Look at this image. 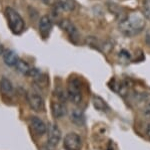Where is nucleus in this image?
Wrapping results in <instances>:
<instances>
[{
    "label": "nucleus",
    "instance_id": "nucleus-18",
    "mask_svg": "<svg viewBox=\"0 0 150 150\" xmlns=\"http://www.w3.org/2000/svg\"><path fill=\"white\" fill-rule=\"evenodd\" d=\"M40 72L38 71L37 69H34V67H32V69H30V71H29L28 75L27 76L29 77H33V78H37L38 76H40Z\"/></svg>",
    "mask_w": 150,
    "mask_h": 150
},
{
    "label": "nucleus",
    "instance_id": "nucleus-1",
    "mask_svg": "<svg viewBox=\"0 0 150 150\" xmlns=\"http://www.w3.org/2000/svg\"><path fill=\"white\" fill-rule=\"evenodd\" d=\"M146 16L141 11H133L119 23V29L125 35H136L144 29Z\"/></svg>",
    "mask_w": 150,
    "mask_h": 150
},
{
    "label": "nucleus",
    "instance_id": "nucleus-20",
    "mask_svg": "<svg viewBox=\"0 0 150 150\" xmlns=\"http://www.w3.org/2000/svg\"><path fill=\"white\" fill-rule=\"evenodd\" d=\"M4 52V47H3V45L0 43V55H2Z\"/></svg>",
    "mask_w": 150,
    "mask_h": 150
},
{
    "label": "nucleus",
    "instance_id": "nucleus-14",
    "mask_svg": "<svg viewBox=\"0 0 150 150\" xmlns=\"http://www.w3.org/2000/svg\"><path fill=\"white\" fill-rule=\"evenodd\" d=\"M92 103L95 109H97L98 111H101V112H107L108 109H109L108 108L107 103H106L101 97L94 96L92 98Z\"/></svg>",
    "mask_w": 150,
    "mask_h": 150
},
{
    "label": "nucleus",
    "instance_id": "nucleus-17",
    "mask_svg": "<svg viewBox=\"0 0 150 150\" xmlns=\"http://www.w3.org/2000/svg\"><path fill=\"white\" fill-rule=\"evenodd\" d=\"M142 12L146 17H150V0H143Z\"/></svg>",
    "mask_w": 150,
    "mask_h": 150
},
{
    "label": "nucleus",
    "instance_id": "nucleus-8",
    "mask_svg": "<svg viewBox=\"0 0 150 150\" xmlns=\"http://www.w3.org/2000/svg\"><path fill=\"white\" fill-rule=\"evenodd\" d=\"M29 124H30L31 129L34 131L37 135H43L44 133L47 132V126L40 118L36 116H31L29 118Z\"/></svg>",
    "mask_w": 150,
    "mask_h": 150
},
{
    "label": "nucleus",
    "instance_id": "nucleus-6",
    "mask_svg": "<svg viewBox=\"0 0 150 150\" xmlns=\"http://www.w3.org/2000/svg\"><path fill=\"white\" fill-rule=\"evenodd\" d=\"M47 135L48 140L47 143L51 146L55 147L60 142L61 139V131H60L59 127L55 124H50L47 129Z\"/></svg>",
    "mask_w": 150,
    "mask_h": 150
},
{
    "label": "nucleus",
    "instance_id": "nucleus-4",
    "mask_svg": "<svg viewBox=\"0 0 150 150\" xmlns=\"http://www.w3.org/2000/svg\"><path fill=\"white\" fill-rule=\"evenodd\" d=\"M63 146L65 150H80L82 147L81 137L74 132L68 133L64 137Z\"/></svg>",
    "mask_w": 150,
    "mask_h": 150
},
{
    "label": "nucleus",
    "instance_id": "nucleus-7",
    "mask_svg": "<svg viewBox=\"0 0 150 150\" xmlns=\"http://www.w3.org/2000/svg\"><path fill=\"white\" fill-rule=\"evenodd\" d=\"M59 27L62 30H64L72 40L78 39V31L74 26V24L69 19H62L59 22Z\"/></svg>",
    "mask_w": 150,
    "mask_h": 150
},
{
    "label": "nucleus",
    "instance_id": "nucleus-2",
    "mask_svg": "<svg viewBox=\"0 0 150 150\" xmlns=\"http://www.w3.org/2000/svg\"><path fill=\"white\" fill-rule=\"evenodd\" d=\"M4 13H5L7 23H8V26L12 31V33L16 35L21 34L24 30V27H25L23 18L19 15L17 11L14 10L11 7H6Z\"/></svg>",
    "mask_w": 150,
    "mask_h": 150
},
{
    "label": "nucleus",
    "instance_id": "nucleus-13",
    "mask_svg": "<svg viewBox=\"0 0 150 150\" xmlns=\"http://www.w3.org/2000/svg\"><path fill=\"white\" fill-rule=\"evenodd\" d=\"M70 119H71L72 122L76 125H83L85 123L84 121V115H83V112L80 110V109H73L70 113Z\"/></svg>",
    "mask_w": 150,
    "mask_h": 150
},
{
    "label": "nucleus",
    "instance_id": "nucleus-10",
    "mask_svg": "<svg viewBox=\"0 0 150 150\" xmlns=\"http://www.w3.org/2000/svg\"><path fill=\"white\" fill-rule=\"evenodd\" d=\"M51 111L52 115L57 119L64 117L67 113V109L66 106L64 105V102L58 100V99L57 100H53L51 102Z\"/></svg>",
    "mask_w": 150,
    "mask_h": 150
},
{
    "label": "nucleus",
    "instance_id": "nucleus-19",
    "mask_svg": "<svg viewBox=\"0 0 150 150\" xmlns=\"http://www.w3.org/2000/svg\"><path fill=\"white\" fill-rule=\"evenodd\" d=\"M53 148H54V147L51 146V145H49V144L47 143L46 145H43V146L40 148V150H54Z\"/></svg>",
    "mask_w": 150,
    "mask_h": 150
},
{
    "label": "nucleus",
    "instance_id": "nucleus-15",
    "mask_svg": "<svg viewBox=\"0 0 150 150\" xmlns=\"http://www.w3.org/2000/svg\"><path fill=\"white\" fill-rule=\"evenodd\" d=\"M57 4L64 11H73L76 8L75 0H58Z\"/></svg>",
    "mask_w": 150,
    "mask_h": 150
},
{
    "label": "nucleus",
    "instance_id": "nucleus-5",
    "mask_svg": "<svg viewBox=\"0 0 150 150\" xmlns=\"http://www.w3.org/2000/svg\"><path fill=\"white\" fill-rule=\"evenodd\" d=\"M27 101L29 107L35 112H40L44 108V103H43L42 97L39 94L34 91H29L27 93Z\"/></svg>",
    "mask_w": 150,
    "mask_h": 150
},
{
    "label": "nucleus",
    "instance_id": "nucleus-9",
    "mask_svg": "<svg viewBox=\"0 0 150 150\" xmlns=\"http://www.w3.org/2000/svg\"><path fill=\"white\" fill-rule=\"evenodd\" d=\"M52 29V21L49 16L44 15L39 20V31L42 38H47Z\"/></svg>",
    "mask_w": 150,
    "mask_h": 150
},
{
    "label": "nucleus",
    "instance_id": "nucleus-3",
    "mask_svg": "<svg viewBox=\"0 0 150 150\" xmlns=\"http://www.w3.org/2000/svg\"><path fill=\"white\" fill-rule=\"evenodd\" d=\"M67 96L68 99L75 105H78L82 101V92L81 86L79 81L77 80H71L67 87Z\"/></svg>",
    "mask_w": 150,
    "mask_h": 150
},
{
    "label": "nucleus",
    "instance_id": "nucleus-12",
    "mask_svg": "<svg viewBox=\"0 0 150 150\" xmlns=\"http://www.w3.org/2000/svg\"><path fill=\"white\" fill-rule=\"evenodd\" d=\"M0 92H1L2 95L5 96H11L14 92L13 86L10 83L8 79L6 78H2L0 81Z\"/></svg>",
    "mask_w": 150,
    "mask_h": 150
},
{
    "label": "nucleus",
    "instance_id": "nucleus-21",
    "mask_svg": "<svg viewBox=\"0 0 150 150\" xmlns=\"http://www.w3.org/2000/svg\"><path fill=\"white\" fill-rule=\"evenodd\" d=\"M146 132H147V135L150 137V123L148 124V126H147V130H146Z\"/></svg>",
    "mask_w": 150,
    "mask_h": 150
},
{
    "label": "nucleus",
    "instance_id": "nucleus-16",
    "mask_svg": "<svg viewBox=\"0 0 150 150\" xmlns=\"http://www.w3.org/2000/svg\"><path fill=\"white\" fill-rule=\"evenodd\" d=\"M15 67L19 74H22V75H28V72L31 69L27 62H25L24 60H18V62Z\"/></svg>",
    "mask_w": 150,
    "mask_h": 150
},
{
    "label": "nucleus",
    "instance_id": "nucleus-11",
    "mask_svg": "<svg viewBox=\"0 0 150 150\" xmlns=\"http://www.w3.org/2000/svg\"><path fill=\"white\" fill-rule=\"evenodd\" d=\"M3 60L8 67H16L19 59H18V57L15 52L10 50H7L3 54Z\"/></svg>",
    "mask_w": 150,
    "mask_h": 150
}]
</instances>
